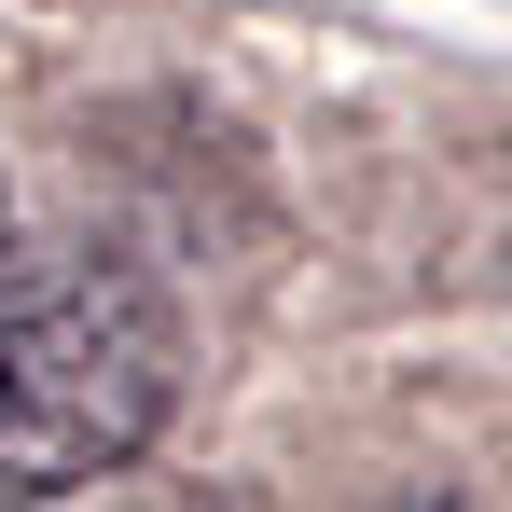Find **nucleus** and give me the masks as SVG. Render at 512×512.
<instances>
[{"mask_svg": "<svg viewBox=\"0 0 512 512\" xmlns=\"http://www.w3.org/2000/svg\"><path fill=\"white\" fill-rule=\"evenodd\" d=\"M180 402V319L97 250H0V512L84 499L153 457Z\"/></svg>", "mask_w": 512, "mask_h": 512, "instance_id": "obj_1", "label": "nucleus"}]
</instances>
